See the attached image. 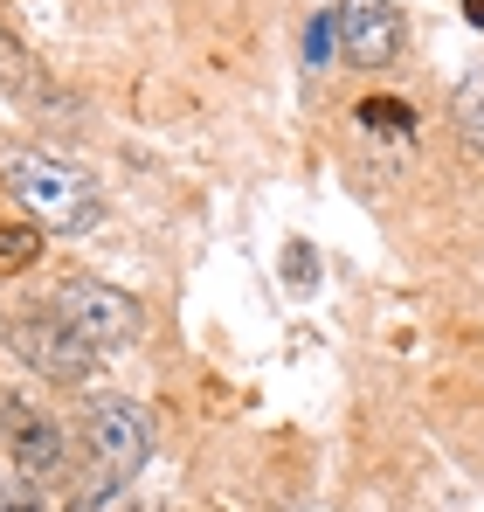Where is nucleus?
<instances>
[{
    "label": "nucleus",
    "instance_id": "obj_1",
    "mask_svg": "<svg viewBox=\"0 0 484 512\" xmlns=\"http://www.w3.org/2000/svg\"><path fill=\"white\" fill-rule=\"evenodd\" d=\"M0 187L28 208V222L35 229H56V236H83L90 222H97V187H90V173H77L70 160H56V153H7L0 160Z\"/></svg>",
    "mask_w": 484,
    "mask_h": 512
},
{
    "label": "nucleus",
    "instance_id": "obj_2",
    "mask_svg": "<svg viewBox=\"0 0 484 512\" xmlns=\"http://www.w3.org/2000/svg\"><path fill=\"white\" fill-rule=\"evenodd\" d=\"M56 326H70L83 346L111 353V346H132V340H139L146 312H139V305H132V291H118V284L70 277V284L56 291Z\"/></svg>",
    "mask_w": 484,
    "mask_h": 512
},
{
    "label": "nucleus",
    "instance_id": "obj_3",
    "mask_svg": "<svg viewBox=\"0 0 484 512\" xmlns=\"http://www.w3.org/2000/svg\"><path fill=\"white\" fill-rule=\"evenodd\" d=\"M83 429H90V450L104 457V478H132V471H146V457H153V423H146L139 402H125V395H97V402H83Z\"/></svg>",
    "mask_w": 484,
    "mask_h": 512
},
{
    "label": "nucleus",
    "instance_id": "obj_4",
    "mask_svg": "<svg viewBox=\"0 0 484 512\" xmlns=\"http://www.w3.org/2000/svg\"><path fill=\"white\" fill-rule=\"evenodd\" d=\"M7 340H14V353H21L35 374H49V381H63V388H83V381L97 374V346H83L70 326H56V312L7 326Z\"/></svg>",
    "mask_w": 484,
    "mask_h": 512
},
{
    "label": "nucleus",
    "instance_id": "obj_5",
    "mask_svg": "<svg viewBox=\"0 0 484 512\" xmlns=\"http://www.w3.org/2000/svg\"><path fill=\"white\" fill-rule=\"evenodd\" d=\"M339 49L360 63V70H388L395 56H402V14H395V0H346L339 14Z\"/></svg>",
    "mask_w": 484,
    "mask_h": 512
},
{
    "label": "nucleus",
    "instance_id": "obj_6",
    "mask_svg": "<svg viewBox=\"0 0 484 512\" xmlns=\"http://www.w3.org/2000/svg\"><path fill=\"white\" fill-rule=\"evenodd\" d=\"M0 429H7V457L21 464V478H49L63 464V429L49 423L35 402H7L0 409Z\"/></svg>",
    "mask_w": 484,
    "mask_h": 512
},
{
    "label": "nucleus",
    "instance_id": "obj_7",
    "mask_svg": "<svg viewBox=\"0 0 484 512\" xmlns=\"http://www.w3.org/2000/svg\"><path fill=\"white\" fill-rule=\"evenodd\" d=\"M0 84L14 90V97H56V90H49V77H42V63H35V56H28L7 28H0Z\"/></svg>",
    "mask_w": 484,
    "mask_h": 512
},
{
    "label": "nucleus",
    "instance_id": "obj_8",
    "mask_svg": "<svg viewBox=\"0 0 484 512\" xmlns=\"http://www.w3.org/2000/svg\"><path fill=\"white\" fill-rule=\"evenodd\" d=\"M35 256H42V229L35 222H0V277L28 270Z\"/></svg>",
    "mask_w": 484,
    "mask_h": 512
},
{
    "label": "nucleus",
    "instance_id": "obj_9",
    "mask_svg": "<svg viewBox=\"0 0 484 512\" xmlns=\"http://www.w3.org/2000/svg\"><path fill=\"white\" fill-rule=\"evenodd\" d=\"M70 512H132V492H125V478H104V485H83Z\"/></svg>",
    "mask_w": 484,
    "mask_h": 512
},
{
    "label": "nucleus",
    "instance_id": "obj_10",
    "mask_svg": "<svg viewBox=\"0 0 484 512\" xmlns=\"http://www.w3.org/2000/svg\"><path fill=\"white\" fill-rule=\"evenodd\" d=\"M332 56H339V21H332V14H312V28H305V63L325 70Z\"/></svg>",
    "mask_w": 484,
    "mask_h": 512
},
{
    "label": "nucleus",
    "instance_id": "obj_11",
    "mask_svg": "<svg viewBox=\"0 0 484 512\" xmlns=\"http://www.w3.org/2000/svg\"><path fill=\"white\" fill-rule=\"evenodd\" d=\"M360 125H374V132H408V125H415V111L395 104V97H367V104H360Z\"/></svg>",
    "mask_w": 484,
    "mask_h": 512
},
{
    "label": "nucleus",
    "instance_id": "obj_12",
    "mask_svg": "<svg viewBox=\"0 0 484 512\" xmlns=\"http://www.w3.org/2000/svg\"><path fill=\"white\" fill-rule=\"evenodd\" d=\"M457 125H464V139H471V146H484V77L457 90Z\"/></svg>",
    "mask_w": 484,
    "mask_h": 512
},
{
    "label": "nucleus",
    "instance_id": "obj_13",
    "mask_svg": "<svg viewBox=\"0 0 484 512\" xmlns=\"http://www.w3.org/2000/svg\"><path fill=\"white\" fill-rule=\"evenodd\" d=\"M0 512H49V506H42L35 478H21V485H7V492H0Z\"/></svg>",
    "mask_w": 484,
    "mask_h": 512
},
{
    "label": "nucleus",
    "instance_id": "obj_14",
    "mask_svg": "<svg viewBox=\"0 0 484 512\" xmlns=\"http://www.w3.org/2000/svg\"><path fill=\"white\" fill-rule=\"evenodd\" d=\"M284 277H291V284H312V277H319V256L305 250V243H291V250H284Z\"/></svg>",
    "mask_w": 484,
    "mask_h": 512
},
{
    "label": "nucleus",
    "instance_id": "obj_15",
    "mask_svg": "<svg viewBox=\"0 0 484 512\" xmlns=\"http://www.w3.org/2000/svg\"><path fill=\"white\" fill-rule=\"evenodd\" d=\"M464 14H471V21H478V28H484V0H464Z\"/></svg>",
    "mask_w": 484,
    "mask_h": 512
}]
</instances>
